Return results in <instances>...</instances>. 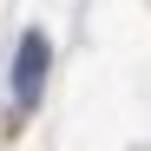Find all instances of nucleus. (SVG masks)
Listing matches in <instances>:
<instances>
[{
    "label": "nucleus",
    "instance_id": "obj_1",
    "mask_svg": "<svg viewBox=\"0 0 151 151\" xmlns=\"http://www.w3.org/2000/svg\"><path fill=\"white\" fill-rule=\"evenodd\" d=\"M46 59H53L46 33L27 27V33H20V53H13V105H20V112L40 105V92H46Z\"/></svg>",
    "mask_w": 151,
    "mask_h": 151
}]
</instances>
